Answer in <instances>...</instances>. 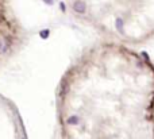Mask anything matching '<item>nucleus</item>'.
Wrapping results in <instances>:
<instances>
[{
	"label": "nucleus",
	"instance_id": "1",
	"mask_svg": "<svg viewBox=\"0 0 154 139\" xmlns=\"http://www.w3.org/2000/svg\"><path fill=\"white\" fill-rule=\"evenodd\" d=\"M22 42V27L7 0H0V65H3Z\"/></svg>",
	"mask_w": 154,
	"mask_h": 139
},
{
	"label": "nucleus",
	"instance_id": "2",
	"mask_svg": "<svg viewBox=\"0 0 154 139\" xmlns=\"http://www.w3.org/2000/svg\"><path fill=\"white\" fill-rule=\"evenodd\" d=\"M114 29L116 30L119 34H125V19L123 18H116L114 20Z\"/></svg>",
	"mask_w": 154,
	"mask_h": 139
}]
</instances>
